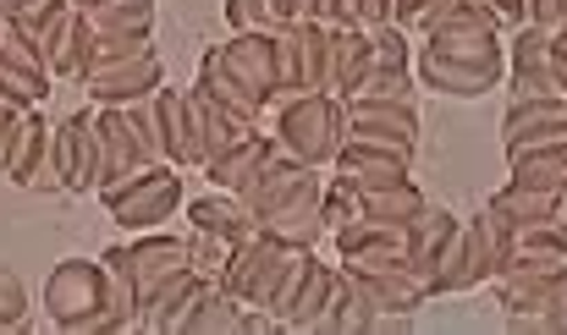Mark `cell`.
<instances>
[{"mask_svg":"<svg viewBox=\"0 0 567 335\" xmlns=\"http://www.w3.org/2000/svg\"><path fill=\"white\" fill-rule=\"evenodd\" d=\"M44 320L66 335H127L111 303L105 259H61L44 281Z\"/></svg>","mask_w":567,"mask_h":335,"instance_id":"obj_1","label":"cell"},{"mask_svg":"<svg viewBox=\"0 0 567 335\" xmlns=\"http://www.w3.org/2000/svg\"><path fill=\"white\" fill-rule=\"evenodd\" d=\"M276 144L287 160L298 166H337L342 144H348V105L337 94H298L287 105H276Z\"/></svg>","mask_w":567,"mask_h":335,"instance_id":"obj_2","label":"cell"},{"mask_svg":"<svg viewBox=\"0 0 567 335\" xmlns=\"http://www.w3.org/2000/svg\"><path fill=\"white\" fill-rule=\"evenodd\" d=\"M276 61H281V94H276V105H287L298 94H326V77H331V22L298 17V22L276 28Z\"/></svg>","mask_w":567,"mask_h":335,"instance_id":"obj_3","label":"cell"},{"mask_svg":"<svg viewBox=\"0 0 567 335\" xmlns=\"http://www.w3.org/2000/svg\"><path fill=\"white\" fill-rule=\"evenodd\" d=\"M100 198H105V209H111V220L122 231H161L183 209V170L150 166V170H138V176H127L122 187L100 192Z\"/></svg>","mask_w":567,"mask_h":335,"instance_id":"obj_4","label":"cell"},{"mask_svg":"<svg viewBox=\"0 0 567 335\" xmlns=\"http://www.w3.org/2000/svg\"><path fill=\"white\" fill-rule=\"evenodd\" d=\"M292 253H298V248H287V242L265 237V231L248 237L243 248H231V264H226V275H220V292L237 297L243 308H265V314H270V297H276V286H281L287 264H292Z\"/></svg>","mask_w":567,"mask_h":335,"instance_id":"obj_5","label":"cell"},{"mask_svg":"<svg viewBox=\"0 0 567 335\" xmlns=\"http://www.w3.org/2000/svg\"><path fill=\"white\" fill-rule=\"evenodd\" d=\"M413 77L446 100H485L507 83V55H441V50H424L413 55Z\"/></svg>","mask_w":567,"mask_h":335,"instance_id":"obj_6","label":"cell"},{"mask_svg":"<svg viewBox=\"0 0 567 335\" xmlns=\"http://www.w3.org/2000/svg\"><path fill=\"white\" fill-rule=\"evenodd\" d=\"M6 181H17L22 192H66L61 149H55V122H44L39 111H22V127H17V144H11Z\"/></svg>","mask_w":567,"mask_h":335,"instance_id":"obj_7","label":"cell"},{"mask_svg":"<svg viewBox=\"0 0 567 335\" xmlns=\"http://www.w3.org/2000/svg\"><path fill=\"white\" fill-rule=\"evenodd\" d=\"M348 105V138L380 144L396 155H419V111L413 100H342Z\"/></svg>","mask_w":567,"mask_h":335,"instance_id":"obj_8","label":"cell"},{"mask_svg":"<svg viewBox=\"0 0 567 335\" xmlns=\"http://www.w3.org/2000/svg\"><path fill=\"white\" fill-rule=\"evenodd\" d=\"M402 325H408L402 314H385L375 297H370V286L353 270L337 264V292H331L315 335H370V331H402Z\"/></svg>","mask_w":567,"mask_h":335,"instance_id":"obj_9","label":"cell"},{"mask_svg":"<svg viewBox=\"0 0 567 335\" xmlns=\"http://www.w3.org/2000/svg\"><path fill=\"white\" fill-rule=\"evenodd\" d=\"M94 133H100V192L122 187V181L138 176V170H150L127 105H94Z\"/></svg>","mask_w":567,"mask_h":335,"instance_id":"obj_10","label":"cell"},{"mask_svg":"<svg viewBox=\"0 0 567 335\" xmlns=\"http://www.w3.org/2000/svg\"><path fill=\"white\" fill-rule=\"evenodd\" d=\"M209 286H220V281H209V275H198V270H177L172 281H161L150 297H144V314H138V331L144 335H183L193 320V308L209 297Z\"/></svg>","mask_w":567,"mask_h":335,"instance_id":"obj_11","label":"cell"},{"mask_svg":"<svg viewBox=\"0 0 567 335\" xmlns=\"http://www.w3.org/2000/svg\"><path fill=\"white\" fill-rule=\"evenodd\" d=\"M220 55H226V66H231V77L265 105V116H270V105H276V94H281V61H276V33H231L226 44H220Z\"/></svg>","mask_w":567,"mask_h":335,"instance_id":"obj_12","label":"cell"},{"mask_svg":"<svg viewBox=\"0 0 567 335\" xmlns=\"http://www.w3.org/2000/svg\"><path fill=\"white\" fill-rule=\"evenodd\" d=\"M342 264V259H337ZM342 270H353L364 286H370V297H375L385 314H402V320H413L424 303H435L430 297V286H424V275L408 264V259H380V264H342Z\"/></svg>","mask_w":567,"mask_h":335,"instance_id":"obj_13","label":"cell"},{"mask_svg":"<svg viewBox=\"0 0 567 335\" xmlns=\"http://www.w3.org/2000/svg\"><path fill=\"white\" fill-rule=\"evenodd\" d=\"M567 144V100H513L502 116V149H546Z\"/></svg>","mask_w":567,"mask_h":335,"instance_id":"obj_14","label":"cell"},{"mask_svg":"<svg viewBox=\"0 0 567 335\" xmlns=\"http://www.w3.org/2000/svg\"><path fill=\"white\" fill-rule=\"evenodd\" d=\"M265 237L287 242V248H315L326 237V181L315 176L309 187H298L287 203H276L265 220H259Z\"/></svg>","mask_w":567,"mask_h":335,"instance_id":"obj_15","label":"cell"},{"mask_svg":"<svg viewBox=\"0 0 567 335\" xmlns=\"http://www.w3.org/2000/svg\"><path fill=\"white\" fill-rule=\"evenodd\" d=\"M331 170H337V176H331L337 187H348V192H375V187H396V181H408L413 160H408V155H396V149H380V144H359V138H348Z\"/></svg>","mask_w":567,"mask_h":335,"instance_id":"obj_16","label":"cell"},{"mask_svg":"<svg viewBox=\"0 0 567 335\" xmlns=\"http://www.w3.org/2000/svg\"><path fill=\"white\" fill-rule=\"evenodd\" d=\"M94 105H138L150 100L155 88H166V66L161 55H144V61H122V66H100L78 83Z\"/></svg>","mask_w":567,"mask_h":335,"instance_id":"obj_17","label":"cell"},{"mask_svg":"<svg viewBox=\"0 0 567 335\" xmlns=\"http://www.w3.org/2000/svg\"><path fill=\"white\" fill-rule=\"evenodd\" d=\"M276 160H281V144H276V133H265V127H259V133H248L243 144H231L226 155H215V160L204 166V176H209V187H220V192H237V198H243V192L276 166Z\"/></svg>","mask_w":567,"mask_h":335,"instance_id":"obj_18","label":"cell"},{"mask_svg":"<svg viewBox=\"0 0 567 335\" xmlns=\"http://www.w3.org/2000/svg\"><path fill=\"white\" fill-rule=\"evenodd\" d=\"M55 149H61V176H66V192H100V133H94V116H66L55 122Z\"/></svg>","mask_w":567,"mask_h":335,"instance_id":"obj_19","label":"cell"},{"mask_svg":"<svg viewBox=\"0 0 567 335\" xmlns=\"http://www.w3.org/2000/svg\"><path fill=\"white\" fill-rule=\"evenodd\" d=\"M188 220H193V231L220 237V242H231V248H243L248 237H259V214H254L237 192H220V187H209L204 198H193Z\"/></svg>","mask_w":567,"mask_h":335,"instance_id":"obj_20","label":"cell"},{"mask_svg":"<svg viewBox=\"0 0 567 335\" xmlns=\"http://www.w3.org/2000/svg\"><path fill=\"white\" fill-rule=\"evenodd\" d=\"M370 61H375V33L370 28H331V77H326V94L348 100L364 83Z\"/></svg>","mask_w":567,"mask_h":335,"instance_id":"obj_21","label":"cell"},{"mask_svg":"<svg viewBox=\"0 0 567 335\" xmlns=\"http://www.w3.org/2000/svg\"><path fill=\"white\" fill-rule=\"evenodd\" d=\"M457 220H463V214H452V209H441V203H430L424 214H413V220H408V264L424 275L430 297H435V259H441V248L452 242Z\"/></svg>","mask_w":567,"mask_h":335,"instance_id":"obj_22","label":"cell"},{"mask_svg":"<svg viewBox=\"0 0 567 335\" xmlns=\"http://www.w3.org/2000/svg\"><path fill=\"white\" fill-rule=\"evenodd\" d=\"M193 88H198V94H209L215 105H226L231 116L254 122V127L265 122V105H259V100H254V94H248V88L231 77V66H226L220 44H215V50H204V61H198V83H193Z\"/></svg>","mask_w":567,"mask_h":335,"instance_id":"obj_23","label":"cell"},{"mask_svg":"<svg viewBox=\"0 0 567 335\" xmlns=\"http://www.w3.org/2000/svg\"><path fill=\"white\" fill-rule=\"evenodd\" d=\"M331 292H337V264H326L320 253H309L303 286H298V297H292V314H287V325H281V331L315 335L320 314H326V303H331Z\"/></svg>","mask_w":567,"mask_h":335,"instance_id":"obj_24","label":"cell"},{"mask_svg":"<svg viewBox=\"0 0 567 335\" xmlns=\"http://www.w3.org/2000/svg\"><path fill=\"white\" fill-rule=\"evenodd\" d=\"M507 181L535 187V192H563L567 144H546V149H518V155H507Z\"/></svg>","mask_w":567,"mask_h":335,"instance_id":"obj_25","label":"cell"},{"mask_svg":"<svg viewBox=\"0 0 567 335\" xmlns=\"http://www.w3.org/2000/svg\"><path fill=\"white\" fill-rule=\"evenodd\" d=\"M359 198V214H370V220H391V226H408L413 214H424L430 209V198H424V187L408 176V181H396V187H375V192H353Z\"/></svg>","mask_w":567,"mask_h":335,"instance_id":"obj_26","label":"cell"},{"mask_svg":"<svg viewBox=\"0 0 567 335\" xmlns=\"http://www.w3.org/2000/svg\"><path fill=\"white\" fill-rule=\"evenodd\" d=\"M491 209H496L502 220H513V231H524V226H535V220L563 214L557 192H535V187H518V181H507L502 192H491Z\"/></svg>","mask_w":567,"mask_h":335,"instance_id":"obj_27","label":"cell"},{"mask_svg":"<svg viewBox=\"0 0 567 335\" xmlns=\"http://www.w3.org/2000/svg\"><path fill=\"white\" fill-rule=\"evenodd\" d=\"M155 0H105L94 11H83L94 22V33H133V39H155Z\"/></svg>","mask_w":567,"mask_h":335,"instance_id":"obj_28","label":"cell"},{"mask_svg":"<svg viewBox=\"0 0 567 335\" xmlns=\"http://www.w3.org/2000/svg\"><path fill=\"white\" fill-rule=\"evenodd\" d=\"M183 335H248V308L237 297H226L220 286H209V297L193 308Z\"/></svg>","mask_w":567,"mask_h":335,"instance_id":"obj_29","label":"cell"},{"mask_svg":"<svg viewBox=\"0 0 567 335\" xmlns=\"http://www.w3.org/2000/svg\"><path fill=\"white\" fill-rule=\"evenodd\" d=\"M0 61L22 66V72H28V77H39V83H55V72H50V55H44V44H33L22 22H0Z\"/></svg>","mask_w":567,"mask_h":335,"instance_id":"obj_30","label":"cell"},{"mask_svg":"<svg viewBox=\"0 0 567 335\" xmlns=\"http://www.w3.org/2000/svg\"><path fill=\"white\" fill-rule=\"evenodd\" d=\"M507 72H551V33L524 22L507 39Z\"/></svg>","mask_w":567,"mask_h":335,"instance_id":"obj_31","label":"cell"},{"mask_svg":"<svg viewBox=\"0 0 567 335\" xmlns=\"http://www.w3.org/2000/svg\"><path fill=\"white\" fill-rule=\"evenodd\" d=\"M144 55H155V44H150V39H133V33H94V50H89V66L78 72V83H83L89 72H100V66L144 61Z\"/></svg>","mask_w":567,"mask_h":335,"instance_id":"obj_32","label":"cell"},{"mask_svg":"<svg viewBox=\"0 0 567 335\" xmlns=\"http://www.w3.org/2000/svg\"><path fill=\"white\" fill-rule=\"evenodd\" d=\"M413 88H419L413 66H370L348 100H413Z\"/></svg>","mask_w":567,"mask_h":335,"instance_id":"obj_33","label":"cell"},{"mask_svg":"<svg viewBox=\"0 0 567 335\" xmlns=\"http://www.w3.org/2000/svg\"><path fill=\"white\" fill-rule=\"evenodd\" d=\"M166 149H172V166H177V170H193L188 88H166Z\"/></svg>","mask_w":567,"mask_h":335,"instance_id":"obj_34","label":"cell"},{"mask_svg":"<svg viewBox=\"0 0 567 335\" xmlns=\"http://www.w3.org/2000/svg\"><path fill=\"white\" fill-rule=\"evenodd\" d=\"M50 88H55V83H39V77H28L22 66L0 61V105H17V111H39Z\"/></svg>","mask_w":567,"mask_h":335,"instance_id":"obj_35","label":"cell"},{"mask_svg":"<svg viewBox=\"0 0 567 335\" xmlns=\"http://www.w3.org/2000/svg\"><path fill=\"white\" fill-rule=\"evenodd\" d=\"M231 33H276V0H226Z\"/></svg>","mask_w":567,"mask_h":335,"instance_id":"obj_36","label":"cell"},{"mask_svg":"<svg viewBox=\"0 0 567 335\" xmlns=\"http://www.w3.org/2000/svg\"><path fill=\"white\" fill-rule=\"evenodd\" d=\"M188 264L198 270V275L220 281V275H226V264H231V242H220V237H204V231H193V237H188Z\"/></svg>","mask_w":567,"mask_h":335,"instance_id":"obj_37","label":"cell"},{"mask_svg":"<svg viewBox=\"0 0 567 335\" xmlns=\"http://www.w3.org/2000/svg\"><path fill=\"white\" fill-rule=\"evenodd\" d=\"M452 6H457V0H396V6H391V22H396V28H419V33H430Z\"/></svg>","mask_w":567,"mask_h":335,"instance_id":"obj_38","label":"cell"},{"mask_svg":"<svg viewBox=\"0 0 567 335\" xmlns=\"http://www.w3.org/2000/svg\"><path fill=\"white\" fill-rule=\"evenodd\" d=\"M309 253H315V248H298V253H292V264H287V275H281V286H276V297H270V320H276V325H287V314H292V297H298V286H303Z\"/></svg>","mask_w":567,"mask_h":335,"instance_id":"obj_39","label":"cell"},{"mask_svg":"<svg viewBox=\"0 0 567 335\" xmlns=\"http://www.w3.org/2000/svg\"><path fill=\"white\" fill-rule=\"evenodd\" d=\"M22 325H28V292L11 270H0V335L22 331Z\"/></svg>","mask_w":567,"mask_h":335,"instance_id":"obj_40","label":"cell"},{"mask_svg":"<svg viewBox=\"0 0 567 335\" xmlns=\"http://www.w3.org/2000/svg\"><path fill=\"white\" fill-rule=\"evenodd\" d=\"M507 88H513V100H567L557 72H507Z\"/></svg>","mask_w":567,"mask_h":335,"instance_id":"obj_41","label":"cell"},{"mask_svg":"<svg viewBox=\"0 0 567 335\" xmlns=\"http://www.w3.org/2000/svg\"><path fill=\"white\" fill-rule=\"evenodd\" d=\"M370 66H413V44H408V28L385 22L375 28V61Z\"/></svg>","mask_w":567,"mask_h":335,"instance_id":"obj_42","label":"cell"},{"mask_svg":"<svg viewBox=\"0 0 567 335\" xmlns=\"http://www.w3.org/2000/svg\"><path fill=\"white\" fill-rule=\"evenodd\" d=\"M353 214H359V198H353L348 187H337V181H331V187H326V237H337Z\"/></svg>","mask_w":567,"mask_h":335,"instance_id":"obj_43","label":"cell"},{"mask_svg":"<svg viewBox=\"0 0 567 335\" xmlns=\"http://www.w3.org/2000/svg\"><path fill=\"white\" fill-rule=\"evenodd\" d=\"M529 22L546 28V33H563L567 28V0H529Z\"/></svg>","mask_w":567,"mask_h":335,"instance_id":"obj_44","label":"cell"},{"mask_svg":"<svg viewBox=\"0 0 567 335\" xmlns=\"http://www.w3.org/2000/svg\"><path fill=\"white\" fill-rule=\"evenodd\" d=\"M391 6L396 0H353V28H370V33L385 28L391 22Z\"/></svg>","mask_w":567,"mask_h":335,"instance_id":"obj_45","label":"cell"},{"mask_svg":"<svg viewBox=\"0 0 567 335\" xmlns=\"http://www.w3.org/2000/svg\"><path fill=\"white\" fill-rule=\"evenodd\" d=\"M17 127H22V111L17 105H0V176L11 166V144H17Z\"/></svg>","mask_w":567,"mask_h":335,"instance_id":"obj_46","label":"cell"},{"mask_svg":"<svg viewBox=\"0 0 567 335\" xmlns=\"http://www.w3.org/2000/svg\"><path fill=\"white\" fill-rule=\"evenodd\" d=\"M474 6H491L507 28H524L529 22V0H474Z\"/></svg>","mask_w":567,"mask_h":335,"instance_id":"obj_47","label":"cell"},{"mask_svg":"<svg viewBox=\"0 0 567 335\" xmlns=\"http://www.w3.org/2000/svg\"><path fill=\"white\" fill-rule=\"evenodd\" d=\"M44 6H55V0H0V22H28V17H39Z\"/></svg>","mask_w":567,"mask_h":335,"instance_id":"obj_48","label":"cell"},{"mask_svg":"<svg viewBox=\"0 0 567 335\" xmlns=\"http://www.w3.org/2000/svg\"><path fill=\"white\" fill-rule=\"evenodd\" d=\"M551 72H557V83L567 88V28L551 33Z\"/></svg>","mask_w":567,"mask_h":335,"instance_id":"obj_49","label":"cell"},{"mask_svg":"<svg viewBox=\"0 0 567 335\" xmlns=\"http://www.w3.org/2000/svg\"><path fill=\"white\" fill-rule=\"evenodd\" d=\"M276 22H281V28L298 22V0H276Z\"/></svg>","mask_w":567,"mask_h":335,"instance_id":"obj_50","label":"cell"},{"mask_svg":"<svg viewBox=\"0 0 567 335\" xmlns=\"http://www.w3.org/2000/svg\"><path fill=\"white\" fill-rule=\"evenodd\" d=\"M78 6H83V11H94V6H105V0H78Z\"/></svg>","mask_w":567,"mask_h":335,"instance_id":"obj_51","label":"cell"}]
</instances>
